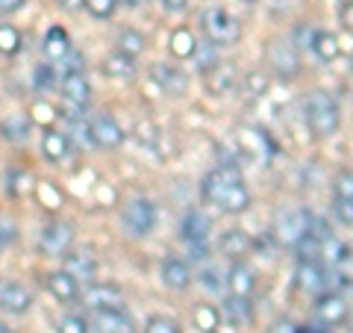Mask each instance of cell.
I'll list each match as a JSON object with an SVG mask.
<instances>
[{"label":"cell","mask_w":353,"mask_h":333,"mask_svg":"<svg viewBox=\"0 0 353 333\" xmlns=\"http://www.w3.org/2000/svg\"><path fill=\"white\" fill-rule=\"evenodd\" d=\"M201 192L209 204H215L218 209H227V213H241L250 204V192L245 180H241V171L236 165H221V169H212L203 183Z\"/></svg>","instance_id":"1"},{"label":"cell","mask_w":353,"mask_h":333,"mask_svg":"<svg viewBox=\"0 0 353 333\" xmlns=\"http://www.w3.org/2000/svg\"><path fill=\"white\" fill-rule=\"evenodd\" d=\"M303 113H306V121L312 127L315 136H333L339 130V104L333 95L327 92H312L306 95V104H303Z\"/></svg>","instance_id":"2"},{"label":"cell","mask_w":353,"mask_h":333,"mask_svg":"<svg viewBox=\"0 0 353 333\" xmlns=\"http://www.w3.org/2000/svg\"><path fill=\"white\" fill-rule=\"evenodd\" d=\"M201 27H203L206 39L212 41V44H233L241 36V24L227 12L224 6H209V9H203Z\"/></svg>","instance_id":"3"},{"label":"cell","mask_w":353,"mask_h":333,"mask_svg":"<svg viewBox=\"0 0 353 333\" xmlns=\"http://www.w3.org/2000/svg\"><path fill=\"white\" fill-rule=\"evenodd\" d=\"M124 227L136 236H148V233L157 227V207L145 198H136L124 207Z\"/></svg>","instance_id":"4"},{"label":"cell","mask_w":353,"mask_h":333,"mask_svg":"<svg viewBox=\"0 0 353 333\" xmlns=\"http://www.w3.org/2000/svg\"><path fill=\"white\" fill-rule=\"evenodd\" d=\"M71 242H74V227L68 221H50V225L41 230L39 245L48 257H62V254L71 248Z\"/></svg>","instance_id":"5"},{"label":"cell","mask_w":353,"mask_h":333,"mask_svg":"<svg viewBox=\"0 0 353 333\" xmlns=\"http://www.w3.org/2000/svg\"><path fill=\"white\" fill-rule=\"evenodd\" d=\"M88 133H92L94 148H121L124 142V130L112 115H97L94 121H88Z\"/></svg>","instance_id":"6"},{"label":"cell","mask_w":353,"mask_h":333,"mask_svg":"<svg viewBox=\"0 0 353 333\" xmlns=\"http://www.w3.org/2000/svg\"><path fill=\"white\" fill-rule=\"evenodd\" d=\"M83 304L88 307V310H124V304H127V298H124V292L118 289V286H112V283H106V286H88V289L83 292Z\"/></svg>","instance_id":"7"},{"label":"cell","mask_w":353,"mask_h":333,"mask_svg":"<svg viewBox=\"0 0 353 333\" xmlns=\"http://www.w3.org/2000/svg\"><path fill=\"white\" fill-rule=\"evenodd\" d=\"M271 65L274 71H277L283 80H292V77H297V71H301V57H297V48L289 41H277L271 48Z\"/></svg>","instance_id":"8"},{"label":"cell","mask_w":353,"mask_h":333,"mask_svg":"<svg viewBox=\"0 0 353 333\" xmlns=\"http://www.w3.org/2000/svg\"><path fill=\"white\" fill-rule=\"evenodd\" d=\"M294 286L303 292H321L327 286V265L324 263H297Z\"/></svg>","instance_id":"9"},{"label":"cell","mask_w":353,"mask_h":333,"mask_svg":"<svg viewBox=\"0 0 353 333\" xmlns=\"http://www.w3.org/2000/svg\"><path fill=\"white\" fill-rule=\"evenodd\" d=\"M94 327L97 333H136V321L124 310H97Z\"/></svg>","instance_id":"10"},{"label":"cell","mask_w":353,"mask_h":333,"mask_svg":"<svg viewBox=\"0 0 353 333\" xmlns=\"http://www.w3.org/2000/svg\"><path fill=\"white\" fill-rule=\"evenodd\" d=\"M315 316L321 325H341L347 318V304L345 298L336 295V292H324L321 298L315 301Z\"/></svg>","instance_id":"11"},{"label":"cell","mask_w":353,"mask_h":333,"mask_svg":"<svg viewBox=\"0 0 353 333\" xmlns=\"http://www.w3.org/2000/svg\"><path fill=\"white\" fill-rule=\"evenodd\" d=\"M32 304V295L27 286L21 283H0V307L6 310V313H27Z\"/></svg>","instance_id":"12"},{"label":"cell","mask_w":353,"mask_h":333,"mask_svg":"<svg viewBox=\"0 0 353 333\" xmlns=\"http://www.w3.org/2000/svg\"><path fill=\"white\" fill-rule=\"evenodd\" d=\"M62 95H65V101L74 104V106H80V109L88 106V101H92V86H88L83 71L62 77Z\"/></svg>","instance_id":"13"},{"label":"cell","mask_w":353,"mask_h":333,"mask_svg":"<svg viewBox=\"0 0 353 333\" xmlns=\"http://www.w3.org/2000/svg\"><path fill=\"white\" fill-rule=\"evenodd\" d=\"M306 221H309V213H306V209H301V213L283 216V218H280V225H277V233H274V239H280L283 245H292V248H294V242L306 233Z\"/></svg>","instance_id":"14"},{"label":"cell","mask_w":353,"mask_h":333,"mask_svg":"<svg viewBox=\"0 0 353 333\" xmlns=\"http://www.w3.org/2000/svg\"><path fill=\"white\" fill-rule=\"evenodd\" d=\"M162 283L171 286V289H176V292L189 289V283H192L189 265H185L183 260H176V257H165L162 260Z\"/></svg>","instance_id":"15"},{"label":"cell","mask_w":353,"mask_h":333,"mask_svg":"<svg viewBox=\"0 0 353 333\" xmlns=\"http://www.w3.org/2000/svg\"><path fill=\"white\" fill-rule=\"evenodd\" d=\"M209 227H212V221H209L203 213H185L183 225H180V236H183L185 245H197V242H206Z\"/></svg>","instance_id":"16"},{"label":"cell","mask_w":353,"mask_h":333,"mask_svg":"<svg viewBox=\"0 0 353 333\" xmlns=\"http://www.w3.org/2000/svg\"><path fill=\"white\" fill-rule=\"evenodd\" d=\"M153 80H157L168 95H185L189 92V77H185L180 68H171V65H157L153 68Z\"/></svg>","instance_id":"17"},{"label":"cell","mask_w":353,"mask_h":333,"mask_svg":"<svg viewBox=\"0 0 353 333\" xmlns=\"http://www.w3.org/2000/svg\"><path fill=\"white\" fill-rule=\"evenodd\" d=\"M221 310H224V318L233 321V325H250L253 321V304L245 295H227Z\"/></svg>","instance_id":"18"},{"label":"cell","mask_w":353,"mask_h":333,"mask_svg":"<svg viewBox=\"0 0 353 333\" xmlns=\"http://www.w3.org/2000/svg\"><path fill=\"white\" fill-rule=\"evenodd\" d=\"M227 286L233 289V295H245V298H250L253 286H256V274H253L248 265L236 263L233 269H230V274H227Z\"/></svg>","instance_id":"19"},{"label":"cell","mask_w":353,"mask_h":333,"mask_svg":"<svg viewBox=\"0 0 353 333\" xmlns=\"http://www.w3.org/2000/svg\"><path fill=\"white\" fill-rule=\"evenodd\" d=\"M48 289L53 292V298H59V301H74V298L80 295V286H77V280L68 272H53L48 277Z\"/></svg>","instance_id":"20"},{"label":"cell","mask_w":353,"mask_h":333,"mask_svg":"<svg viewBox=\"0 0 353 333\" xmlns=\"http://www.w3.org/2000/svg\"><path fill=\"white\" fill-rule=\"evenodd\" d=\"M250 248H253V239L241 230H227L224 236H221V251H224V257L239 260V257H245Z\"/></svg>","instance_id":"21"},{"label":"cell","mask_w":353,"mask_h":333,"mask_svg":"<svg viewBox=\"0 0 353 333\" xmlns=\"http://www.w3.org/2000/svg\"><path fill=\"white\" fill-rule=\"evenodd\" d=\"M44 50H48V57L50 59H65L71 53V39H68V32H65L62 27H50L48 30V36H44Z\"/></svg>","instance_id":"22"},{"label":"cell","mask_w":353,"mask_h":333,"mask_svg":"<svg viewBox=\"0 0 353 333\" xmlns=\"http://www.w3.org/2000/svg\"><path fill=\"white\" fill-rule=\"evenodd\" d=\"M103 71L109 77H118V80H127V77L136 74V59L127 57V53H121V50H112L103 59Z\"/></svg>","instance_id":"23"},{"label":"cell","mask_w":353,"mask_h":333,"mask_svg":"<svg viewBox=\"0 0 353 333\" xmlns=\"http://www.w3.org/2000/svg\"><path fill=\"white\" fill-rule=\"evenodd\" d=\"M41 151H44V157L53 160V162L65 160L68 157V136H62V133H57V130H44Z\"/></svg>","instance_id":"24"},{"label":"cell","mask_w":353,"mask_h":333,"mask_svg":"<svg viewBox=\"0 0 353 333\" xmlns=\"http://www.w3.org/2000/svg\"><path fill=\"white\" fill-rule=\"evenodd\" d=\"M309 50H312L321 62H333V59L339 57V50H341V48H339V39L333 36V32L318 30V32H315V39H312V48H309Z\"/></svg>","instance_id":"25"},{"label":"cell","mask_w":353,"mask_h":333,"mask_svg":"<svg viewBox=\"0 0 353 333\" xmlns=\"http://www.w3.org/2000/svg\"><path fill=\"white\" fill-rule=\"evenodd\" d=\"M294 257H297V263H321V242L315 236H309V233H303V236L294 242Z\"/></svg>","instance_id":"26"},{"label":"cell","mask_w":353,"mask_h":333,"mask_svg":"<svg viewBox=\"0 0 353 333\" xmlns=\"http://www.w3.org/2000/svg\"><path fill=\"white\" fill-rule=\"evenodd\" d=\"M212 80H209V88H212L215 95H227V92H233V86H236V68L233 65H218V68L209 74Z\"/></svg>","instance_id":"27"},{"label":"cell","mask_w":353,"mask_h":333,"mask_svg":"<svg viewBox=\"0 0 353 333\" xmlns=\"http://www.w3.org/2000/svg\"><path fill=\"white\" fill-rule=\"evenodd\" d=\"M97 272V263L88 257V254H74V257H68V274L74 277L77 283L80 280H92Z\"/></svg>","instance_id":"28"},{"label":"cell","mask_w":353,"mask_h":333,"mask_svg":"<svg viewBox=\"0 0 353 333\" xmlns=\"http://www.w3.org/2000/svg\"><path fill=\"white\" fill-rule=\"evenodd\" d=\"M118 50L136 59L139 53L145 50V39H141V32H136V30H121V36H118Z\"/></svg>","instance_id":"29"},{"label":"cell","mask_w":353,"mask_h":333,"mask_svg":"<svg viewBox=\"0 0 353 333\" xmlns=\"http://www.w3.org/2000/svg\"><path fill=\"white\" fill-rule=\"evenodd\" d=\"M194 62H197V71H201V74H212V71L218 68V65H221L218 44H212V41L203 44L201 53H197V57H194Z\"/></svg>","instance_id":"30"},{"label":"cell","mask_w":353,"mask_h":333,"mask_svg":"<svg viewBox=\"0 0 353 333\" xmlns=\"http://www.w3.org/2000/svg\"><path fill=\"white\" fill-rule=\"evenodd\" d=\"M194 50H197V44H194L189 30H176L171 36V53L174 57H192Z\"/></svg>","instance_id":"31"},{"label":"cell","mask_w":353,"mask_h":333,"mask_svg":"<svg viewBox=\"0 0 353 333\" xmlns=\"http://www.w3.org/2000/svg\"><path fill=\"white\" fill-rule=\"evenodd\" d=\"M18 50H21V32L12 24H0V53L12 57Z\"/></svg>","instance_id":"32"},{"label":"cell","mask_w":353,"mask_h":333,"mask_svg":"<svg viewBox=\"0 0 353 333\" xmlns=\"http://www.w3.org/2000/svg\"><path fill=\"white\" fill-rule=\"evenodd\" d=\"M201 286L206 292H221L224 289V274H221L212 263H203V269H201Z\"/></svg>","instance_id":"33"},{"label":"cell","mask_w":353,"mask_h":333,"mask_svg":"<svg viewBox=\"0 0 353 333\" xmlns=\"http://www.w3.org/2000/svg\"><path fill=\"white\" fill-rule=\"evenodd\" d=\"M333 218L339 221V225L345 227H353V201H345V198H333Z\"/></svg>","instance_id":"34"},{"label":"cell","mask_w":353,"mask_h":333,"mask_svg":"<svg viewBox=\"0 0 353 333\" xmlns=\"http://www.w3.org/2000/svg\"><path fill=\"white\" fill-rule=\"evenodd\" d=\"M145 333H183L180 325L171 318H165V316H153L148 325H145Z\"/></svg>","instance_id":"35"},{"label":"cell","mask_w":353,"mask_h":333,"mask_svg":"<svg viewBox=\"0 0 353 333\" xmlns=\"http://www.w3.org/2000/svg\"><path fill=\"white\" fill-rule=\"evenodd\" d=\"M315 32H318V30H315L312 24H301V27L294 30V39H292V44H294V48H303V50H309V48H312Z\"/></svg>","instance_id":"36"},{"label":"cell","mask_w":353,"mask_h":333,"mask_svg":"<svg viewBox=\"0 0 353 333\" xmlns=\"http://www.w3.org/2000/svg\"><path fill=\"white\" fill-rule=\"evenodd\" d=\"M27 130H30V124H27L24 118H9V121H3V136L6 139H24Z\"/></svg>","instance_id":"37"},{"label":"cell","mask_w":353,"mask_h":333,"mask_svg":"<svg viewBox=\"0 0 353 333\" xmlns=\"http://www.w3.org/2000/svg\"><path fill=\"white\" fill-rule=\"evenodd\" d=\"M336 198L353 201V171H341V174L336 177Z\"/></svg>","instance_id":"38"},{"label":"cell","mask_w":353,"mask_h":333,"mask_svg":"<svg viewBox=\"0 0 353 333\" xmlns=\"http://www.w3.org/2000/svg\"><path fill=\"white\" fill-rule=\"evenodd\" d=\"M85 9L94 18H109L115 12V0H85Z\"/></svg>","instance_id":"39"},{"label":"cell","mask_w":353,"mask_h":333,"mask_svg":"<svg viewBox=\"0 0 353 333\" xmlns=\"http://www.w3.org/2000/svg\"><path fill=\"white\" fill-rule=\"evenodd\" d=\"M59 333H88V325L83 316H65L59 321Z\"/></svg>","instance_id":"40"},{"label":"cell","mask_w":353,"mask_h":333,"mask_svg":"<svg viewBox=\"0 0 353 333\" xmlns=\"http://www.w3.org/2000/svg\"><path fill=\"white\" fill-rule=\"evenodd\" d=\"M32 83H36L39 88H48V86L57 83V77H53V68H50V65H39V68H36V77H32Z\"/></svg>","instance_id":"41"},{"label":"cell","mask_w":353,"mask_h":333,"mask_svg":"<svg viewBox=\"0 0 353 333\" xmlns=\"http://www.w3.org/2000/svg\"><path fill=\"white\" fill-rule=\"evenodd\" d=\"M197 325H201L203 330H212L215 327V310H209V307H197Z\"/></svg>","instance_id":"42"},{"label":"cell","mask_w":353,"mask_h":333,"mask_svg":"<svg viewBox=\"0 0 353 333\" xmlns=\"http://www.w3.org/2000/svg\"><path fill=\"white\" fill-rule=\"evenodd\" d=\"M248 86H250V92H253V95H262L268 83H265V77H262V74L253 71V74H248Z\"/></svg>","instance_id":"43"},{"label":"cell","mask_w":353,"mask_h":333,"mask_svg":"<svg viewBox=\"0 0 353 333\" xmlns=\"http://www.w3.org/2000/svg\"><path fill=\"white\" fill-rule=\"evenodd\" d=\"M297 327L292 325V321L289 318H280V321H274V325H271V330L268 333H294Z\"/></svg>","instance_id":"44"},{"label":"cell","mask_w":353,"mask_h":333,"mask_svg":"<svg viewBox=\"0 0 353 333\" xmlns=\"http://www.w3.org/2000/svg\"><path fill=\"white\" fill-rule=\"evenodd\" d=\"M21 6H24V0H0V15H12Z\"/></svg>","instance_id":"45"},{"label":"cell","mask_w":353,"mask_h":333,"mask_svg":"<svg viewBox=\"0 0 353 333\" xmlns=\"http://www.w3.org/2000/svg\"><path fill=\"white\" fill-rule=\"evenodd\" d=\"M162 6L168 9V12H183V9L189 6V0H162Z\"/></svg>","instance_id":"46"},{"label":"cell","mask_w":353,"mask_h":333,"mask_svg":"<svg viewBox=\"0 0 353 333\" xmlns=\"http://www.w3.org/2000/svg\"><path fill=\"white\" fill-rule=\"evenodd\" d=\"M341 24H345V27L353 32V0H350L345 9H341Z\"/></svg>","instance_id":"47"},{"label":"cell","mask_w":353,"mask_h":333,"mask_svg":"<svg viewBox=\"0 0 353 333\" xmlns=\"http://www.w3.org/2000/svg\"><path fill=\"white\" fill-rule=\"evenodd\" d=\"M59 6H62V9H68V12H77V9H83V6H85V0H59Z\"/></svg>","instance_id":"48"},{"label":"cell","mask_w":353,"mask_h":333,"mask_svg":"<svg viewBox=\"0 0 353 333\" xmlns=\"http://www.w3.org/2000/svg\"><path fill=\"white\" fill-rule=\"evenodd\" d=\"M294 333H327V330H321V327H297Z\"/></svg>","instance_id":"49"},{"label":"cell","mask_w":353,"mask_h":333,"mask_svg":"<svg viewBox=\"0 0 353 333\" xmlns=\"http://www.w3.org/2000/svg\"><path fill=\"white\" fill-rule=\"evenodd\" d=\"M345 321H347V333H353V310H347V318Z\"/></svg>","instance_id":"50"},{"label":"cell","mask_w":353,"mask_h":333,"mask_svg":"<svg viewBox=\"0 0 353 333\" xmlns=\"http://www.w3.org/2000/svg\"><path fill=\"white\" fill-rule=\"evenodd\" d=\"M127 6H141V3H148V0H124Z\"/></svg>","instance_id":"51"},{"label":"cell","mask_w":353,"mask_h":333,"mask_svg":"<svg viewBox=\"0 0 353 333\" xmlns=\"http://www.w3.org/2000/svg\"><path fill=\"white\" fill-rule=\"evenodd\" d=\"M0 333H12V330H9V327L3 325V321H0Z\"/></svg>","instance_id":"52"},{"label":"cell","mask_w":353,"mask_h":333,"mask_svg":"<svg viewBox=\"0 0 353 333\" xmlns=\"http://www.w3.org/2000/svg\"><path fill=\"white\" fill-rule=\"evenodd\" d=\"M347 286H350V289H353V272H350V283H347Z\"/></svg>","instance_id":"53"},{"label":"cell","mask_w":353,"mask_h":333,"mask_svg":"<svg viewBox=\"0 0 353 333\" xmlns=\"http://www.w3.org/2000/svg\"><path fill=\"white\" fill-rule=\"evenodd\" d=\"M245 3H256V0H245Z\"/></svg>","instance_id":"54"},{"label":"cell","mask_w":353,"mask_h":333,"mask_svg":"<svg viewBox=\"0 0 353 333\" xmlns=\"http://www.w3.org/2000/svg\"><path fill=\"white\" fill-rule=\"evenodd\" d=\"M0 248H3V242H0Z\"/></svg>","instance_id":"55"}]
</instances>
